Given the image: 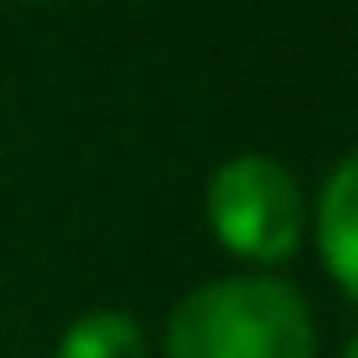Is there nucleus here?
I'll use <instances>...</instances> for the list:
<instances>
[{
    "label": "nucleus",
    "instance_id": "1",
    "mask_svg": "<svg viewBox=\"0 0 358 358\" xmlns=\"http://www.w3.org/2000/svg\"><path fill=\"white\" fill-rule=\"evenodd\" d=\"M167 358H314V314L275 275L211 280L172 309Z\"/></svg>",
    "mask_w": 358,
    "mask_h": 358
},
{
    "label": "nucleus",
    "instance_id": "2",
    "mask_svg": "<svg viewBox=\"0 0 358 358\" xmlns=\"http://www.w3.org/2000/svg\"><path fill=\"white\" fill-rule=\"evenodd\" d=\"M206 221L231 255H241L250 265H280L285 255L299 250L304 196L285 162H275L265 152H241L211 172Z\"/></svg>",
    "mask_w": 358,
    "mask_h": 358
},
{
    "label": "nucleus",
    "instance_id": "3",
    "mask_svg": "<svg viewBox=\"0 0 358 358\" xmlns=\"http://www.w3.org/2000/svg\"><path fill=\"white\" fill-rule=\"evenodd\" d=\"M314 236H319V255L329 275L358 304V152H348L329 172L314 206Z\"/></svg>",
    "mask_w": 358,
    "mask_h": 358
},
{
    "label": "nucleus",
    "instance_id": "4",
    "mask_svg": "<svg viewBox=\"0 0 358 358\" xmlns=\"http://www.w3.org/2000/svg\"><path fill=\"white\" fill-rule=\"evenodd\" d=\"M55 358H148V338L123 309H89L64 329Z\"/></svg>",
    "mask_w": 358,
    "mask_h": 358
},
{
    "label": "nucleus",
    "instance_id": "5",
    "mask_svg": "<svg viewBox=\"0 0 358 358\" xmlns=\"http://www.w3.org/2000/svg\"><path fill=\"white\" fill-rule=\"evenodd\" d=\"M343 358H358V334L348 338V348H343Z\"/></svg>",
    "mask_w": 358,
    "mask_h": 358
},
{
    "label": "nucleus",
    "instance_id": "6",
    "mask_svg": "<svg viewBox=\"0 0 358 358\" xmlns=\"http://www.w3.org/2000/svg\"><path fill=\"white\" fill-rule=\"evenodd\" d=\"M30 6H55V0H30Z\"/></svg>",
    "mask_w": 358,
    "mask_h": 358
}]
</instances>
